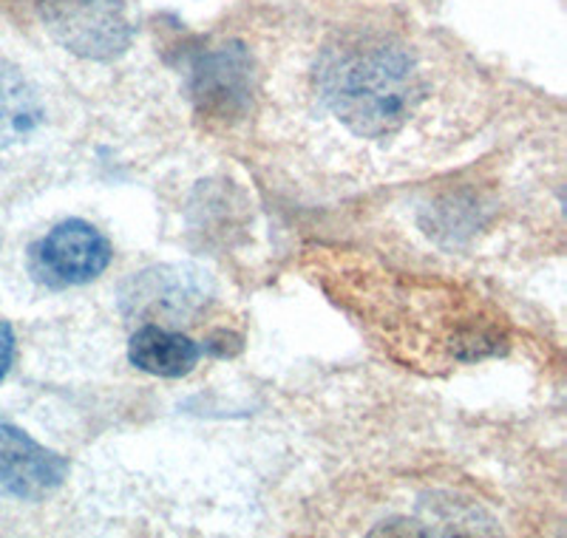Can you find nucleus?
I'll use <instances>...</instances> for the list:
<instances>
[{
  "mask_svg": "<svg viewBox=\"0 0 567 538\" xmlns=\"http://www.w3.org/2000/svg\"><path fill=\"white\" fill-rule=\"evenodd\" d=\"M111 241L83 218L60 221L29 250L34 281L52 289L83 287L103 276L111 263Z\"/></svg>",
  "mask_w": 567,
  "mask_h": 538,
  "instance_id": "obj_3",
  "label": "nucleus"
},
{
  "mask_svg": "<svg viewBox=\"0 0 567 538\" xmlns=\"http://www.w3.org/2000/svg\"><path fill=\"white\" fill-rule=\"evenodd\" d=\"M14 363V332L7 321H0V383Z\"/></svg>",
  "mask_w": 567,
  "mask_h": 538,
  "instance_id": "obj_8",
  "label": "nucleus"
},
{
  "mask_svg": "<svg viewBox=\"0 0 567 538\" xmlns=\"http://www.w3.org/2000/svg\"><path fill=\"white\" fill-rule=\"evenodd\" d=\"M194 91L205 100L207 108L230 111L245 103L250 94V58L241 45L213 49L196 63Z\"/></svg>",
  "mask_w": 567,
  "mask_h": 538,
  "instance_id": "obj_5",
  "label": "nucleus"
},
{
  "mask_svg": "<svg viewBox=\"0 0 567 538\" xmlns=\"http://www.w3.org/2000/svg\"><path fill=\"white\" fill-rule=\"evenodd\" d=\"M45 29L74 54L105 60L131 43V20L120 0H34Z\"/></svg>",
  "mask_w": 567,
  "mask_h": 538,
  "instance_id": "obj_2",
  "label": "nucleus"
},
{
  "mask_svg": "<svg viewBox=\"0 0 567 538\" xmlns=\"http://www.w3.org/2000/svg\"><path fill=\"white\" fill-rule=\"evenodd\" d=\"M316 91L323 108L363 139L400 134L425 100L423 74L412 52L374 34L323 49Z\"/></svg>",
  "mask_w": 567,
  "mask_h": 538,
  "instance_id": "obj_1",
  "label": "nucleus"
},
{
  "mask_svg": "<svg viewBox=\"0 0 567 538\" xmlns=\"http://www.w3.org/2000/svg\"><path fill=\"white\" fill-rule=\"evenodd\" d=\"M45 125V103L32 80L0 60V148L23 145Z\"/></svg>",
  "mask_w": 567,
  "mask_h": 538,
  "instance_id": "obj_6",
  "label": "nucleus"
},
{
  "mask_svg": "<svg viewBox=\"0 0 567 538\" xmlns=\"http://www.w3.org/2000/svg\"><path fill=\"white\" fill-rule=\"evenodd\" d=\"M69 474V462L34 443L27 431L0 420V496L40 501L54 494Z\"/></svg>",
  "mask_w": 567,
  "mask_h": 538,
  "instance_id": "obj_4",
  "label": "nucleus"
},
{
  "mask_svg": "<svg viewBox=\"0 0 567 538\" xmlns=\"http://www.w3.org/2000/svg\"><path fill=\"white\" fill-rule=\"evenodd\" d=\"M128 358L142 372L156 377H182L199 363L202 349L187 334L162 327H142L131 338Z\"/></svg>",
  "mask_w": 567,
  "mask_h": 538,
  "instance_id": "obj_7",
  "label": "nucleus"
}]
</instances>
